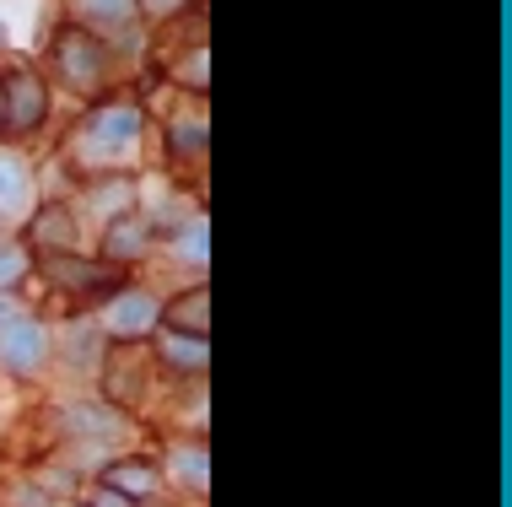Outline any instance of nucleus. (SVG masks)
I'll return each instance as SVG.
<instances>
[{
  "label": "nucleus",
  "mask_w": 512,
  "mask_h": 507,
  "mask_svg": "<svg viewBox=\"0 0 512 507\" xmlns=\"http://www.w3.org/2000/svg\"><path fill=\"white\" fill-rule=\"evenodd\" d=\"M141 130H146V108L141 103H98L87 114V125H81L87 146L103 152V157H124L135 141H141Z\"/></svg>",
  "instance_id": "1"
},
{
  "label": "nucleus",
  "mask_w": 512,
  "mask_h": 507,
  "mask_svg": "<svg viewBox=\"0 0 512 507\" xmlns=\"http://www.w3.org/2000/svg\"><path fill=\"white\" fill-rule=\"evenodd\" d=\"M49 114V87L38 71H11L0 81V125L11 135H33Z\"/></svg>",
  "instance_id": "2"
},
{
  "label": "nucleus",
  "mask_w": 512,
  "mask_h": 507,
  "mask_svg": "<svg viewBox=\"0 0 512 507\" xmlns=\"http://www.w3.org/2000/svg\"><path fill=\"white\" fill-rule=\"evenodd\" d=\"M54 71L71 92H98L103 87V49L87 27H65L60 44H54Z\"/></svg>",
  "instance_id": "3"
},
{
  "label": "nucleus",
  "mask_w": 512,
  "mask_h": 507,
  "mask_svg": "<svg viewBox=\"0 0 512 507\" xmlns=\"http://www.w3.org/2000/svg\"><path fill=\"white\" fill-rule=\"evenodd\" d=\"M157 324H162V303L151 292H141V286H119L114 303L103 308V330L114 340H146Z\"/></svg>",
  "instance_id": "4"
},
{
  "label": "nucleus",
  "mask_w": 512,
  "mask_h": 507,
  "mask_svg": "<svg viewBox=\"0 0 512 507\" xmlns=\"http://www.w3.org/2000/svg\"><path fill=\"white\" fill-rule=\"evenodd\" d=\"M44 356H49L44 324H33V319H6L0 324V367H11V373H33Z\"/></svg>",
  "instance_id": "5"
},
{
  "label": "nucleus",
  "mask_w": 512,
  "mask_h": 507,
  "mask_svg": "<svg viewBox=\"0 0 512 507\" xmlns=\"http://www.w3.org/2000/svg\"><path fill=\"white\" fill-rule=\"evenodd\" d=\"M146 249H151V222L141 211H119L114 222L103 227V243H98V254L108 265H130V259H141Z\"/></svg>",
  "instance_id": "6"
},
{
  "label": "nucleus",
  "mask_w": 512,
  "mask_h": 507,
  "mask_svg": "<svg viewBox=\"0 0 512 507\" xmlns=\"http://www.w3.org/2000/svg\"><path fill=\"white\" fill-rule=\"evenodd\" d=\"M27 243L49 249V259L76 254V249H81V238H76V216L65 211V205H38V211H33V227H27Z\"/></svg>",
  "instance_id": "7"
},
{
  "label": "nucleus",
  "mask_w": 512,
  "mask_h": 507,
  "mask_svg": "<svg viewBox=\"0 0 512 507\" xmlns=\"http://www.w3.org/2000/svg\"><path fill=\"white\" fill-rule=\"evenodd\" d=\"M49 276H54V286H71V292H103V286H124V281L108 276L103 265H92V259H76V254L49 259Z\"/></svg>",
  "instance_id": "8"
},
{
  "label": "nucleus",
  "mask_w": 512,
  "mask_h": 507,
  "mask_svg": "<svg viewBox=\"0 0 512 507\" xmlns=\"http://www.w3.org/2000/svg\"><path fill=\"white\" fill-rule=\"evenodd\" d=\"M162 319H168V330H178V335H211V292L195 286L189 303L178 297L173 308H162Z\"/></svg>",
  "instance_id": "9"
},
{
  "label": "nucleus",
  "mask_w": 512,
  "mask_h": 507,
  "mask_svg": "<svg viewBox=\"0 0 512 507\" xmlns=\"http://www.w3.org/2000/svg\"><path fill=\"white\" fill-rule=\"evenodd\" d=\"M162 356H168L178 373H205V367H211V340L168 330V335H162Z\"/></svg>",
  "instance_id": "10"
},
{
  "label": "nucleus",
  "mask_w": 512,
  "mask_h": 507,
  "mask_svg": "<svg viewBox=\"0 0 512 507\" xmlns=\"http://www.w3.org/2000/svg\"><path fill=\"white\" fill-rule=\"evenodd\" d=\"M33 200V173L22 157H0V211H27Z\"/></svg>",
  "instance_id": "11"
},
{
  "label": "nucleus",
  "mask_w": 512,
  "mask_h": 507,
  "mask_svg": "<svg viewBox=\"0 0 512 507\" xmlns=\"http://www.w3.org/2000/svg\"><path fill=\"white\" fill-rule=\"evenodd\" d=\"M157 481H162V475L157 470H151V464H114V470H108L103 475V486H114L119 491V497H151V491H157Z\"/></svg>",
  "instance_id": "12"
},
{
  "label": "nucleus",
  "mask_w": 512,
  "mask_h": 507,
  "mask_svg": "<svg viewBox=\"0 0 512 507\" xmlns=\"http://www.w3.org/2000/svg\"><path fill=\"white\" fill-rule=\"evenodd\" d=\"M27 270H33V254H27V243L0 232V297H6L11 286H22Z\"/></svg>",
  "instance_id": "13"
},
{
  "label": "nucleus",
  "mask_w": 512,
  "mask_h": 507,
  "mask_svg": "<svg viewBox=\"0 0 512 507\" xmlns=\"http://www.w3.org/2000/svg\"><path fill=\"white\" fill-rule=\"evenodd\" d=\"M168 152L184 162V157H205V119L200 114H189V119H173L168 125Z\"/></svg>",
  "instance_id": "14"
},
{
  "label": "nucleus",
  "mask_w": 512,
  "mask_h": 507,
  "mask_svg": "<svg viewBox=\"0 0 512 507\" xmlns=\"http://www.w3.org/2000/svg\"><path fill=\"white\" fill-rule=\"evenodd\" d=\"M173 475H178V481H189V491H205V481H211V470H205V448L200 443L173 448Z\"/></svg>",
  "instance_id": "15"
},
{
  "label": "nucleus",
  "mask_w": 512,
  "mask_h": 507,
  "mask_svg": "<svg viewBox=\"0 0 512 507\" xmlns=\"http://www.w3.org/2000/svg\"><path fill=\"white\" fill-rule=\"evenodd\" d=\"M205 238H211V227H205V216H195L189 227L173 232V254L189 259V265H205V254H211V249H205Z\"/></svg>",
  "instance_id": "16"
},
{
  "label": "nucleus",
  "mask_w": 512,
  "mask_h": 507,
  "mask_svg": "<svg viewBox=\"0 0 512 507\" xmlns=\"http://www.w3.org/2000/svg\"><path fill=\"white\" fill-rule=\"evenodd\" d=\"M76 11L87 22H130L135 17V0H76Z\"/></svg>",
  "instance_id": "17"
},
{
  "label": "nucleus",
  "mask_w": 512,
  "mask_h": 507,
  "mask_svg": "<svg viewBox=\"0 0 512 507\" xmlns=\"http://www.w3.org/2000/svg\"><path fill=\"white\" fill-rule=\"evenodd\" d=\"M205 65H211V54H205V44H195V49H189V60H178V81H184V87L189 92H205V87H211V71H205Z\"/></svg>",
  "instance_id": "18"
},
{
  "label": "nucleus",
  "mask_w": 512,
  "mask_h": 507,
  "mask_svg": "<svg viewBox=\"0 0 512 507\" xmlns=\"http://www.w3.org/2000/svg\"><path fill=\"white\" fill-rule=\"evenodd\" d=\"M71 432H98V437H108L114 432V421H108V410H92V405H76L71 410V421H65Z\"/></svg>",
  "instance_id": "19"
},
{
  "label": "nucleus",
  "mask_w": 512,
  "mask_h": 507,
  "mask_svg": "<svg viewBox=\"0 0 512 507\" xmlns=\"http://www.w3.org/2000/svg\"><path fill=\"white\" fill-rule=\"evenodd\" d=\"M87 507H135L130 497H119V491L114 486H98V491H92V502Z\"/></svg>",
  "instance_id": "20"
},
{
  "label": "nucleus",
  "mask_w": 512,
  "mask_h": 507,
  "mask_svg": "<svg viewBox=\"0 0 512 507\" xmlns=\"http://www.w3.org/2000/svg\"><path fill=\"white\" fill-rule=\"evenodd\" d=\"M135 11H151V17H173V11H184V0H135Z\"/></svg>",
  "instance_id": "21"
}]
</instances>
